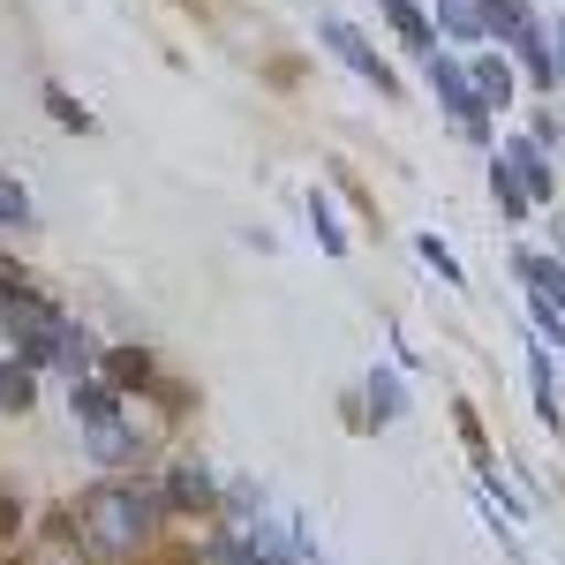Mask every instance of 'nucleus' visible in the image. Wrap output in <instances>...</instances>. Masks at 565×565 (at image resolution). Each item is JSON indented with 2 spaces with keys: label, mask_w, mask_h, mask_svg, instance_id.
<instances>
[{
  "label": "nucleus",
  "mask_w": 565,
  "mask_h": 565,
  "mask_svg": "<svg viewBox=\"0 0 565 565\" xmlns=\"http://www.w3.org/2000/svg\"><path fill=\"white\" fill-rule=\"evenodd\" d=\"M136 535H143V505L136 498H121V490L84 498V543L90 551H129Z\"/></svg>",
  "instance_id": "f257e3e1"
},
{
  "label": "nucleus",
  "mask_w": 565,
  "mask_h": 565,
  "mask_svg": "<svg viewBox=\"0 0 565 565\" xmlns=\"http://www.w3.org/2000/svg\"><path fill=\"white\" fill-rule=\"evenodd\" d=\"M39 565H84V543H76V527H53V535H39Z\"/></svg>",
  "instance_id": "f03ea898"
},
{
  "label": "nucleus",
  "mask_w": 565,
  "mask_h": 565,
  "mask_svg": "<svg viewBox=\"0 0 565 565\" xmlns=\"http://www.w3.org/2000/svg\"><path fill=\"white\" fill-rule=\"evenodd\" d=\"M15 527H23V521H15V498H8V490H0V543H8V535H15Z\"/></svg>",
  "instance_id": "7ed1b4c3"
}]
</instances>
